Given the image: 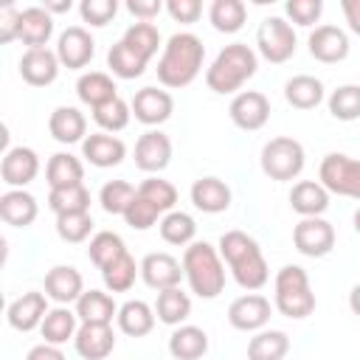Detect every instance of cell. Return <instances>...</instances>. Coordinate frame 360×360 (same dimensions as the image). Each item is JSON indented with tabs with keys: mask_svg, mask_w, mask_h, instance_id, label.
Here are the masks:
<instances>
[{
	"mask_svg": "<svg viewBox=\"0 0 360 360\" xmlns=\"http://www.w3.org/2000/svg\"><path fill=\"white\" fill-rule=\"evenodd\" d=\"M354 231H357V233H360V208H357V211H354Z\"/></svg>",
	"mask_w": 360,
	"mask_h": 360,
	"instance_id": "59",
	"label": "cell"
},
{
	"mask_svg": "<svg viewBox=\"0 0 360 360\" xmlns=\"http://www.w3.org/2000/svg\"><path fill=\"white\" fill-rule=\"evenodd\" d=\"M205 45L191 31H177L166 39L163 53L158 59V82L163 87H188L202 68Z\"/></svg>",
	"mask_w": 360,
	"mask_h": 360,
	"instance_id": "2",
	"label": "cell"
},
{
	"mask_svg": "<svg viewBox=\"0 0 360 360\" xmlns=\"http://www.w3.org/2000/svg\"><path fill=\"white\" fill-rule=\"evenodd\" d=\"M304 163H307V155H304L301 141L295 138L278 135L262 146V172L270 180H278V183L295 180L304 172Z\"/></svg>",
	"mask_w": 360,
	"mask_h": 360,
	"instance_id": "6",
	"label": "cell"
},
{
	"mask_svg": "<svg viewBox=\"0 0 360 360\" xmlns=\"http://www.w3.org/2000/svg\"><path fill=\"white\" fill-rule=\"evenodd\" d=\"M273 304L276 309L284 315V318H292V321H301L307 315L315 312V292L309 287V276L304 267L298 264H284L278 273H276V281H273Z\"/></svg>",
	"mask_w": 360,
	"mask_h": 360,
	"instance_id": "5",
	"label": "cell"
},
{
	"mask_svg": "<svg viewBox=\"0 0 360 360\" xmlns=\"http://www.w3.org/2000/svg\"><path fill=\"white\" fill-rule=\"evenodd\" d=\"M248 8L242 0H214L208 8V20L219 34H236L245 25Z\"/></svg>",
	"mask_w": 360,
	"mask_h": 360,
	"instance_id": "39",
	"label": "cell"
},
{
	"mask_svg": "<svg viewBox=\"0 0 360 360\" xmlns=\"http://www.w3.org/2000/svg\"><path fill=\"white\" fill-rule=\"evenodd\" d=\"M53 34V17L45 11V6H28L20 14V34L17 39L31 48H45Z\"/></svg>",
	"mask_w": 360,
	"mask_h": 360,
	"instance_id": "25",
	"label": "cell"
},
{
	"mask_svg": "<svg viewBox=\"0 0 360 360\" xmlns=\"http://www.w3.org/2000/svg\"><path fill=\"white\" fill-rule=\"evenodd\" d=\"M158 228H160V239L166 245H177V248H188L194 242V236H197V222L186 211H169V214H163L160 222H158Z\"/></svg>",
	"mask_w": 360,
	"mask_h": 360,
	"instance_id": "37",
	"label": "cell"
},
{
	"mask_svg": "<svg viewBox=\"0 0 360 360\" xmlns=\"http://www.w3.org/2000/svg\"><path fill=\"white\" fill-rule=\"evenodd\" d=\"M138 197V188L127 180H107L98 191V202L107 214H118L124 217V211L129 208V202Z\"/></svg>",
	"mask_w": 360,
	"mask_h": 360,
	"instance_id": "44",
	"label": "cell"
},
{
	"mask_svg": "<svg viewBox=\"0 0 360 360\" xmlns=\"http://www.w3.org/2000/svg\"><path fill=\"white\" fill-rule=\"evenodd\" d=\"M118 11L115 0H82L79 3V14L84 22H90L93 28H104Z\"/></svg>",
	"mask_w": 360,
	"mask_h": 360,
	"instance_id": "49",
	"label": "cell"
},
{
	"mask_svg": "<svg viewBox=\"0 0 360 360\" xmlns=\"http://www.w3.org/2000/svg\"><path fill=\"white\" fill-rule=\"evenodd\" d=\"M138 197L146 200V202H152L160 214H169L177 205V188L169 180H163V177H146L138 186Z\"/></svg>",
	"mask_w": 360,
	"mask_h": 360,
	"instance_id": "45",
	"label": "cell"
},
{
	"mask_svg": "<svg viewBox=\"0 0 360 360\" xmlns=\"http://www.w3.org/2000/svg\"><path fill=\"white\" fill-rule=\"evenodd\" d=\"M82 155L87 158V163H93L98 169H110V166H118L127 158V146L118 135L93 132L82 141Z\"/></svg>",
	"mask_w": 360,
	"mask_h": 360,
	"instance_id": "22",
	"label": "cell"
},
{
	"mask_svg": "<svg viewBox=\"0 0 360 360\" xmlns=\"http://www.w3.org/2000/svg\"><path fill=\"white\" fill-rule=\"evenodd\" d=\"M155 307H149L146 301L141 298H132V301H124L118 307V329L129 338H143L155 329Z\"/></svg>",
	"mask_w": 360,
	"mask_h": 360,
	"instance_id": "28",
	"label": "cell"
},
{
	"mask_svg": "<svg viewBox=\"0 0 360 360\" xmlns=\"http://www.w3.org/2000/svg\"><path fill=\"white\" fill-rule=\"evenodd\" d=\"M312 59L323 62V65H338L349 56V34L338 25H315V31L307 39Z\"/></svg>",
	"mask_w": 360,
	"mask_h": 360,
	"instance_id": "16",
	"label": "cell"
},
{
	"mask_svg": "<svg viewBox=\"0 0 360 360\" xmlns=\"http://www.w3.org/2000/svg\"><path fill=\"white\" fill-rule=\"evenodd\" d=\"M76 354L84 360H104L115 349V332L110 323H82L73 338Z\"/></svg>",
	"mask_w": 360,
	"mask_h": 360,
	"instance_id": "20",
	"label": "cell"
},
{
	"mask_svg": "<svg viewBox=\"0 0 360 360\" xmlns=\"http://www.w3.org/2000/svg\"><path fill=\"white\" fill-rule=\"evenodd\" d=\"M45 180L51 188H68V186H79L84 180V166L76 155L70 152H56L51 155L48 166H45Z\"/></svg>",
	"mask_w": 360,
	"mask_h": 360,
	"instance_id": "33",
	"label": "cell"
},
{
	"mask_svg": "<svg viewBox=\"0 0 360 360\" xmlns=\"http://www.w3.org/2000/svg\"><path fill=\"white\" fill-rule=\"evenodd\" d=\"M129 115H132V104H127L121 96L93 110V121L101 127V132H110V135L121 132L129 124Z\"/></svg>",
	"mask_w": 360,
	"mask_h": 360,
	"instance_id": "47",
	"label": "cell"
},
{
	"mask_svg": "<svg viewBox=\"0 0 360 360\" xmlns=\"http://www.w3.org/2000/svg\"><path fill=\"white\" fill-rule=\"evenodd\" d=\"M219 256L222 262L228 264V270L233 273V281L242 287V290H262L270 278V270H267V262H264V253L259 248V242L253 236H248L245 231H225L219 236Z\"/></svg>",
	"mask_w": 360,
	"mask_h": 360,
	"instance_id": "1",
	"label": "cell"
},
{
	"mask_svg": "<svg viewBox=\"0 0 360 360\" xmlns=\"http://www.w3.org/2000/svg\"><path fill=\"white\" fill-rule=\"evenodd\" d=\"M183 276L197 298H217L225 290V262L208 242H191L183 250Z\"/></svg>",
	"mask_w": 360,
	"mask_h": 360,
	"instance_id": "4",
	"label": "cell"
},
{
	"mask_svg": "<svg viewBox=\"0 0 360 360\" xmlns=\"http://www.w3.org/2000/svg\"><path fill=\"white\" fill-rule=\"evenodd\" d=\"M270 298L259 295V292H245L239 298L231 301L228 307V323L239 332H262L270 321Z\"/></svg>",
	"mask_w": 360,
	"mask_h": 360,
	"instance_id": "10",
	"label": "cell"
},
{
	"mask_svg": "<svg viewBox=\"0 0 360 360\" xmlns=\"http://www.w3.org/2000/svg\"><path fill=\"white\" fill-rule=\"evenodd\" d=\"M290 352V335L281 329H262L248 340V360H284Z\"/></svg>",
	"mask_w": 360,
	"mask_h": 360,
	"instance_id": "34",
	"label": "cell"
},
{
	"mask_svg": "<svg viewBox=\"0 0 360 360\" xmlns=\"http://www.w3.org/2000/svg\"><path fill=\"white\" fill-rule=\"evenodd\" d=\"M127 253V245H124V239L118 236V233H112V231H98L93 239H90V245H87V259L98 267V270H104L107 264H112L115 259H121Z\"/></svg>",
	"mask_w": 360,
	"mask_h": 360,
	"instance_id": "41",
	"label": "cell"
},
{
	"mask_svg": "<svg viewBox=\"0 0 360 360\" xmlns=\"http://www.w3.org/2000/svg\"><path fill=\"white\" fill-rule=\"evenodd\" d=\"M20 14L22 11L17 6H11V3L0 8V42L3 45L17 39V34H20Z\"/></svg>",
	"mask_w": 360,
	"mask_h": 360,
	"instance_id": "53",
	"label": "cell"
},
{
	"mask_svg": "<svg viewBox=\"0 0 360 360\" xmlns=\"http://www.w3.org/2000/svg\"><path fill=\"white\" fill-rule=\"evenodd\" d=\"M141 278L146 287L152 290H172V287H180V278L183 276V262H177L172 253H146L141 259Z\"/></svg>",
	"mask_w": 360,
	"mask_h": 360,
	"instance_id": "13",
	"label": "cell"
},
{
	"mask_svg": "<svg viewBox=\"0 0 360 360\" xmlns=\"http://www.w3.org/2000/svg\"><path fill=\"white\" fill-rule=\"evenodd\" d=\"M256 68H259L256 51L245 42H231L214 56L211 68L205 70V84L219 96H228L236 93L245 82H250L256 76Z\"/></svg>",
	"mask_w": 360,
	"mask_h": 360,
	"instance_id": "3",
	"label": "cell"
},
{
	"mask_svg": "<svg viewBox=\"0 0 360 360\" xmlns=\"http://www.w3.org/2000/svg\"><path fill=\"white\" fill-rule=\"evenodd\" d=\"M59 56L51 48H31L20 59V76L31 87H48L59 76Z\"/></svg>",
	"mask_w": 360,
	"mask_h": 360,
	"instance_id": "17",
	"label": "cell"
},
{
	"mask_svg": "<svg viewBox=\"0 0 360 360\" xmlns=\"http://www.w3.org/2000/svg\"><path fill=\"white\" fill-rule=\"evenodd\" d=\"M284 98L295 110H315L323 101V82L315 79V76H309V73H298V76L287 79Z\"/></svg>",
	"mask_w": 360,
	"mask_h": 360,
	"instance_id": "32",
	"label": "cell"
},
{
	"mask_svg": "<svg viewBox=\"0 0 360 360\" xmlns=\"http://www.w3.org/2000/svg\"><path fill=\"white\" fill-rule=\"evenodd\" d=\"M172 160V141L160 129H146L135 141V166L146 174H158Z\"/></svg>",
	"mask_w": 360,
	"mask_h": 360,
	"instance_id": "14",
	"label": "cell"
},
{
	"mask_svg": "<svg viewBox=\"0 0 360 360\" xmlns=\"http://www.w3.org/2000/svg\"><path fill=\"white\" fill-rule=\"evenodd\" d=\"M76 315L82 323H112L118 318V307L110 292L104 290H84L76 301Z\"/></svg>",
	"mask_w": 360,
	"mask_h": 360,
	"instance_id": "31",
	"label": "cell"
},
{
	"mask_svg": "<svg viewBox=\"0 0 360 360\" xmlns=\"http://www.w3.org/2000/svg\"><path fill=\"white\" fill-rule=\"evenodd\" d=\"M292 245L298 253H304L309 259H321V256L332 253V248H335V228L323 217H304L292 228Z\"/></svg>",
	"mask_w": 360,
	"mask_h": 360,
	"instance_id": "9",
	"label": "cell"
},
{
	"mask_svg": "<svg viewBox=\"0 0 360 360\" xmlns=\"http://www.w3.org/2000/svg\"><path fill=\"white\" fill-rule=\"evenodd\" d=\"M228 115H231V121H233L239 129L256 132V129H262V127L267 124V118H270V101H267V96L259 93V90H242V93H236V96L231 98Z\"/></svg>",
	"mask_w": 360,
	"mask_h": 360,
	"instance_id": "11",
	"label": "cell"
},
{
	"mask_svg": "<svg viewBox=\"0 0 360 360\" xmlns=\"http://www.w3.org/2000/svg\"><path fill=\"white\" fill-rule=\"evenodd\" d=\"M318 183L329 194L360 200V160L343 152H329L318 166Z\"/></svg>",
	"mask_w": 360,
	"mask_h": 360,
	"instance_id": "7",
	"label": "cell"
},
{
	"mask_svg": "<svg viewBox=\"0 0 360 360\" xmlns=\"http://www.w3.org/2000/svg\"><path fill=\"white\" fill-rule=\"evenodd\" d=\"M39 174V155L31 146H11L0 160V177L11 188H25Z\"/></svg>",
	"mask_w": 360,
	"mask_h": 360,
	"instance_id": "15",
	"label": "cell"
},
{
	"mask_svg": "<svg viewBox=\"0 0 360 360\" xmlns=\"http://www.w3.org/2000/svg\"><path fill=\"white\" fill-rule=\"evenodd\" d=\"M326 107L338 121H357L360 118V84H340L329 93Z\"/></svg>",
	"mask_w": 360,
	"mask_h": 360,
	"instance_id": "43",
	"label": "cell"
},
{
	"mask_svg": "<svg viewBox=\"0 0 360 360\" xmlns=\"http://www.w3.org/2000/svg\"><path fill=\"white\" fill-rule=\"evenodd\" d=\"M48 132L59 143H79L87 138V118L76 107H56L48 118Z\"/></svg>",
	"mask_w": 360,
	"mask_h": 360,
	"instance_id": "27",
	"label": "cell"
},
{
	"mask_svg": "<svg viewBox=\"0 0 360 360\" xmlns=\"http://www.w3.org/2000/svg\"><path fill=\"white\" fill-rule=\"evenodd\" d=\"M191 202L202 214H222L231 208V188L219 177H200L191 183Z\"/></svg>",
	"mask_w": 360,
	"mask_h": 360,
	"instance_id": "24",
	"label": "cell"
},
{
	"mask_svg": "<svg viewBox=\"0 0 360 360\" xmlns=\"http://www.w3.org/2000/svg\"><path fill=\"white\" fill-rule=\"evenodd\" d=\"M208 352V335L200 326L183 323L169 335V354L174 360H200Z\"/></svg>",
	"mask_w": 360,
	"mask_h": 360,
	"instance_id": "30",
	"label": "cell"
},
{
	"mask_svg": "<svg viewBox=\"0 0 360 360\" xmlns=\"http://www.w3.org/2000/svg\"><path fill=\"white\" fill-rule=\"evenodd\" d=\"M48 315V295L45 292H22L20 298H14L6 309V318H8V326L17 329V332H31L37 326H42Z\"/></svg>",
	"mask_w": 360,
	"mask_h": 360,
	"instance_id": "19",
	"label": "cell"
},
{
	"mask_svg": "<svg viewBox=\"0 0 360 360\" xmlns=\"http://www.w3.org/2000/svg\"><path fill=\"white\" fill-rule=\"evenodd\" d=\"M90 231H93V217H90V211L56 217V233H59L62 242L79 245V242H84V239L90 236Z\"/></svg>",
	"mask_w": 360,
	"mask_h": 360,
	"instance_id": "48",
	"label": "cell"
},
{
	"mask_svg": "<svg viewBox=\"0 0 360 360\" xmlns=\"http://www.w3.org/2000/svg\"><path fill=\"white\" fill-rule=\"evenodd\" d=\"M138 273H141V264H135V259L129 253H124L121 259H115L112 264H107L101 270V281H104L107 292H127L135 284Z\"/></svg>",
	"mask_w": 360,
	"mask_h": 360,
	"instance_id": "42",
	"label": "cell"
},
{
	"mask_svg": "<svg viewBox=\"0 0 360 360\" xmlns=\"http://www.w3.org/2000/svg\"><path fill=\"white\" fill-rule=\"evenodd\" d=\"M284 11H287V17H290L295 25L309 28V25H315V22L321 20L323 3H321V0H287V3H284Z\"/></svg>",
	"mask_w": 360,
	"mask_h": 360,
	"instance_id": "51",
	"label": "cell"
},
{
	"mask_svg": "<svg viewBox=\"0 0 360 360\" xmlns=\"http://www.w3.org/2000/svg\"><path fill=\"white\" fill-rule=\"evenodd\" d=\"M158 217H160V211H158L152 202L141 200V197H135V200L129 202V208L124 211V222H127L132 231H149V228L158 222Z\"/></svg>",
	"mask_w": 360,
	"mask_h": 360,
	"instance_id": "50",
	"label": "cell"
},
{
	"mask_svg": "<svg viewBox=\"0 0 360 360\" xmlns=\"http://www.w3.org/2000/svg\"><path fill=\"white\" fill-rule=\"evenodd\" d=\"M340 11L349 22V31L360 37V0H340Z\"/></svg>",
	"mask_w": 360,
	"mask_h": 360,
	"instance_id": "56",
	"label": "cell"
},
{
	"mask_svg": "<svg viewBox=\"0 0 360 360\" xmlns=\"http://www.w3.org/2000/svg\"><path fill=\"white\" fill-rule=\"evenodd\" d=\"M166 11L174 22H197L200 14H202V3L200 0H169L166 3Z\"/></svg>",
	"mask_w": 360,
	"mask_h": 360,
	"instance_id": "52",
	"label": "cell"
},
{
	"mask_svg": "<svg viewBox=\"0 0 360 360\" xmlns=\"http://www.w3.org/2000/svg\"><path fill=\"white\" fill-rule=\"evenodd\" d=\"M146 65H149V62H146L141 53H135L124 39H118V42L107 51V68H110L112 76H118V79H138V76H143Z\"/></svg>",
	"mask_w": 360,
	"mask_h": 360,
	"instance_id": "38",
	"label": "cell"
},
{
	"mask_svg": "<svg viewBox=\"0 0 360 360\" xmlns=\"http://www.w3.org/2000/svg\"><path fill=\"white\" fill-rule=\"evenodd\" d=\"M76 96H79L82 104H87L90 110H96V107H101V104L118 98V87H115V82H112L107 73L90 70V73H82V76H79V82H76Z\"/></svg>",
	"mask_w": 360,
	"mask_h": 360,
	"instance_id": "29",
	"label": "cell"
},
{
	"mask_svg": "<svg viewBox=\"0 0 360 360\" xmlns=\"http://www.w3.org/2000/svg\"><path fill=\"white\" fill-rule=\"evenodd\" d=\"M76 321H79L76 312H70L68 307H56V309H48V315H45L39 332H42L45 343L62 346V343H68V340L76 338V332H79V323H76Z\"/></svg>",
	"mask_w": 360,
	"mask_h": 360,
	"instance_id": "36",
	"label": "cell"
},
{
	"mask_svg": "<svg viewBox=\"0 0 360 360\" xmlns=\"http://www.w3.org/2000/svg\"><path fill=\"white\" fill-rule=\"evenodd\" d=\"M349 309L360 318V284H354V287H352V292H349Z\"/></svg>",
	"mask_w": 360,
	"mask_h": 360,
	"instance_id": "57",
	"label": "cell"
},
{
	"mask_svg": "<svg viewBox=\"0 0 360 360\" xmlns=\"http://www.w3.org/2000/svg\"><path fill=\"white\" fill-rule=\"evenodd\" d=\"M39 214L37 197L25 188H8L0 194V219L11 228H28Z\"/></svg>",
	"mask_w": 360,
	"mask_h": 360,
	"instance_id": "23",
	"label": "cell"
},
{
	"mask_svg": "<svg viewBox=\"0 0 360 360\" xmlns=\"http://www.w3.org/2000/svg\"><path fill=\"white\" fill-rule=\"evenodd\" d=\"M84 292V281H82V273L70 264H56L45 273V295L51 301H56L59 307L65 304H76Z\"/></svg>",
	"mask_w": 360,
	"mask_h": 360,
	"instance_id": "21",
	"label": "cell"
},
{
	"mask_svg": "<svg viewBox=\"0 0 360 360\" xmlns=\"http://www.w3.org/2000/svg\"><path fill=\"white\" fill-rule=\"evenodd\" d=\"M93 53H96V42H93L90 31L82 28V25H70V28H65V31L59 34V39H56V56H59V65L68 68V70H79V68L90 65Z\"/></svg>",
	"mask_w": 360,
	"mask_h": 360,
	"instance_id": "12",
	"label": "cell"
},
{
	"mask_svg": "<svg viewBox=\"0 0 360 360\" xmlns=\"http://www.w3.org/2000/svg\"><path fill=\"white\" fill-rule=\"evenodd\" d=\"M290 208L304 217H321L329 208V191L318 180H298L290 188Z\"/></svg>",
	"mask_w": 360,
	"mask_h": 360,
	"instance_id": "26",
	"label": "cell"
},
{
	"mask_svg": "<svg viewBox=\"0 0 360 360\" xmlns=\"http://www.w3.org/2000/svg\"><path fill=\"white\" fill-rule=\"evenodd\" d=\"M25 360H65V354H62V349L53 346V343H37V346L28 349Z\"/></svg>",
	"mask_w": 360,
	"mask_h": 360,
	"instance_id": "55",
	"label": "cell"
},
{
	"mask_svg": "<svg viewBox=\"0 0 360 360\" xmlns=\"http://www.w3.org/2000/svg\"><path fill=\"white\" fill-rule=\"evenodd\" d=\"M132 112L141 124L146 127H158L163 121L172 118L174 112V98L172 93L166 90H158V87H141L135 96H132Z\"/></svg>",
	"mask_w": 360,
	"mask_h": 360,
	"instance_id": "18",
	"label": "cell"
},
{
	"mask_svg": "<svg viewBox=\"0 0 360 360\" xmlns=\"http://www.w3.org/2000/svg\"><path fill=\"white\" fill-rule=\"evenodd\" d=\"M48 208L56 217H62V214H84L90 208V191L84 188V183L68 186V188H51Z\"/></svg>",
	"mask_w": 360,
	"mask_h": 360,
	"instance_id": "40",
	"label": "cell"
},
{
	"mask_svg": "<svg viewBox=\"0 0 360 360\" xmlns=\"http://www.w3.org/2000/svg\"><path fill=\"white\" fill-rule=\"evenodd\" d=\"M127 11L138 17V22H149L152 17L163 11V3L160 0H127Z\"/></svg>",
	"mask_w": 360,
	"mask_h": 360,
	"instance_id": "54",
	"label": "cell"
},
{
	"mask_svg": "<svg viewBox=\"0 0 360 360\" xmlns=\"http://www.w3.org/2000/svg\"><path fill=\"white\" fill-rule=\"evenodd\" d=\"M70 8H73L70 0H62V3H45V11H48V14H53V11H70Z\"/></svg>",
	"mask_w": 360,
	"mask_h": 360,
	"instance_id": "58",
	"label": "cell"
},
{
	"mask_svg": "<svg viewBox=\"0 0 360 360\" xmlns=\"http://www.w3.org/2000/svg\"><path fill=\"white\" fill-rule=\"evenodd\" d=\"M155 315L166 326H183V321L191 315V298H188V292H183L180 287L160 290L158 292V301H155Z\"/></svg>",
	"mask_w": 360,
	"mask_h": 360,
	"instance_id": "35",
	"label": "cell"
},
{
	"mask_svg": "<svg viewBox=\"0 0 360 360\" xmlns=\"http://www.w3.org/2000/svg\"><path fill=\"white\" fill-rule=\"evenodd\" d=\"M256 48L267 62L281 65L295 53L298 39H295L292 25L284 17H264L256 31Z\"/></svg>",
	"mask_w": 360,
	"mask_h": 360,
	"instance_id": "8",
	"label": "cell"
},
{
	"mask_svg": "<svg viewBox=\"0 0 360 360\" xmlns=\"http://www.w3.org/2000/svg\"><path fill=\"white\" fill-rule=\"evenodd\" d=\"M135 53H141L146 62L158 53V48H160V34H158V28L152 25V22H132L127 31H124V37H121Z\"/></svg>",
	"mask_w": 360,
	"mask_h": 360,
	"instance_id": "46",
	"label": "cell"
}]
</instances>
